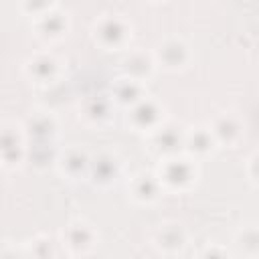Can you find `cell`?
Wrapping results in <instances>:
<instances>
[{"label":"cell","instance_id":"cell-1","mask_svg":"<svg viewBox=\"0 0 259 259\" xmlns=\"http://www.w3.org/2000/svg\"><path fill=\"white\" fill-rule=\"evenodd\" d=\"M198 164L194 158L182 154H174V156H166L162 158L156 176L162 184L164 190H188L196 184L198 180Z\"/></svg>","mask_w":259,"mask_h":259},{"label":"cell","instance_id":"cell-2","mask_svg":"<svg viewBox=\"0 0 259 259\" xmlns=\"http://www.w3.org/2000/svg\"><path fill=\"white\" fill-rule=\"evenodd\" d=\"M93 38L107 51L125 49L132 38V22L117 12L101 14L93 24Z\"/></svg>","mask_w":259,"mask_h":259},{"label":"cell","instance_id":"cell-3","mask_svg":"<svg viewBox=\"0 0 259 259\" xmlns=\"http://www.w3.org/2000/svg\"><path fill=\"white\" fill-rule=\"evenodd\" d=\"M99 233L85 219H73L61 233V245L71 255H85L97 247Z\"/></svg>","mask_w":259,"mask_h":259},{"label":"cell","instance_id":"cell-4","mask_svg":"<svg viewBox=\"0 0 259 259\" xmlns=\"http://www.w3.org/2000/svg\"><path fill=\"white\" fill-rule=\"evenodd\" d=\"M26 136L16 123L0 125V164L6 168H16L26 160Z\"/></svg>","mask_w":259,"mask_h":259},{"label":"cell","instance_id":"cell-5","mask_svg":"<svg viewBox=\"0 0 259 259\" xmlns=\"http://www.w3.org/2000/svg\"><path fill=\"white\" fill-rule=\"evenodd\" d=\"M123 172V162L115 152L109 150H101L97 154H91V162H89V172L87 178L101 188H107L111 184L117 182V178Z\"/></svg>","mask_w":259,"mask_h":259},{"label":"cell","instance_id":"cell-6","mask_svg":"<svg viewBox=\"0 0 259 259\" xmlns=\"http://www.w3.org/2000/svg\"><path fill=\"white\" fill-rule=\"evenodd\" d=\"M63 63L57 55L49 51H38L30 55L24 63V75L30 79V83L36 85H51L61 77Z\"/></svg>","mask_w":259,"mask_h":259},{"label":"cell","instance_id":"cell-7","mask_svg":"<svg viewBox=\"0 0 259 259\" xmlns=\"http://www.w3.org/2000/svg\"><path fill=\"white\" fill-rule=\"evenodd\" d=\"M164 105L160 101H156L154 97H144L138 103H134L132 107H127V123L136 130V132H154L160 123H164Z\"/></svg>","mask_w":259,"mask_h":259},{"label":"cell","instance_id":"cell-8","mask_svg":"<svg viewBox=\"0 0 259 259\" xmlns=\"http://www.w3.org/2000/svg\"><path fill=\"white\" fill-rule=\"evenodd\" d=\"M154 59H156V65L164 67L166 71H180V69L188 67L192 53H190V47L184 38L168 36L154 51Z\"/></svg>","mask_w":259,"mask_h":259},{"label":"cell","instance_id":"cell-9","mask_svg":"<svg viewBox=\"0 0 259 259\" xmlns=\"http://www.w3.org/2000/svg\"><path fill=\"white\" fill-rule=\"evenodd\" d=\"M152 148L162 156H174V154H182L184 152V127L174 123V121H164L160 123L154 132L148 134Z\"/></svg>","mask_w":259,"mask_h":259},{"label":"cell","instance_id":"cell-10","mask_svg":"<svg viewBox=\"0 0 259 259\" xmlns=\"http://www.w3.org/2000/svg\"><path fill=\"white\" fill-rule=\"evenodd\" d=\"M156 59L154 53L136 47V49H127L121 57V73L123 77H130L134 81H140L146 85V81L156 73Z\"/></svg>","mask_w":259,"mask_h":259},{"label":"cell","instance_id":"cell-11","mask_svg":"<svg viewBox=\"0 0 259 259\" xmlns=\"http://www.w3.org/2000/svg\"><path fill=\"white\" fill-rule=\"evenodd\" d=\"M152 243L158 251H162L166 255H174L186 247L188 231L178 221H164V223L156 225V229L152 233Z\"/></svg>","mask_w":259,"mask_h":259},{"label":"cell","instance_id":"cell-12","mask_svg":"<svg viewBox=\"0 0 259 259\" xmlns=\"http://www.w3.org/2000/svg\"><path fill=\"white\" fill-rule=\"evenodd\" d=\"M210 134L217 142V146H237L245 136V123L243 119L233 111H221L214 115V119L208 123Z\"/></svg>","mask_w":259,"mask_h":259},{"label":"cell","instance_id":"cell-13","mask_svg":"<svg viewBox=\"0 0 259 259\" xmlns=\"http://www.w3.org/2000/svg\"><path fill=\"white\" fill-rule=\"evenodd\" d=\"M22 130H24L26 140L30 138L32 144H53L59 123L51 111H34V113H30V117L26 119Z\"/></svg>","mask_w":259,"mask_h":259},{"label":"cell","instance_id":"cell-14","mask_svg":"<svg viewBox=\"0 0 259 259\" xmlns=\"http://www.w3.org/2000/svg\"><path fill=\"white\" fill-rule=\"evenodd\" d=\"M89 162H91V154L85 148H81V146H69L57 158V168L69 180H79V178H87Z\"/></svg>","mask_w":259,"mask_h":259},{"label":"cell","instance_id":"cell-15","mask_svg":"<svg viewBox=\"0 0 259 259\" xmlns=\"http://www.w3.org/2000/svg\"><path fill=\"white\" fill-rule=\"evenodd\" d=\"M67 28H69V18L59 8V4H53L49 10H45L42 14L34 16V30L45 40L61 38L67 32Z\"/></svg>","mask_w":259,"mask_h":259},{"label":"cell","instance_id":"cell-16","mask_svg":"<svg viewBox=\"0 0 259 259\" xmlns=\"http://www.w3.org/2000/svg\"><path fill=\"white\" fill-rule=\"evenodd\" d=\"M130 196L140 204H154L162 198L164 188L156 176V172H138L130 180Z\"/></svg>","mask_w":259,"mask_h":259},{"label":"cell","instance_id":"cell-17","mask_svg":"<svg viewBox=\"0 0 259 259\" xmlns=\"http://www.w3.org/2000/svg\"><path fill=\"white\" fill-rule=\"evenodd\" d=\"M217 142L208 125H192L184 130V154L190 158H204L217 150Z\"/></svg>","mask_w":259,"mask_h":259},{"label":"cell","instance_id":"cell-18","mask_svg":"<svg viewBox=\"0 0 259 259\" xmlns=\"http://www.w3.org/2000/svg\"><path fill=\"white\" fill-rule=\"evenodd\" d=\"M115 103L109 93H95L89 95L81 105V115L91 125H103L111 119Z\"/></svg>","mask_w":259,"mask_h":259},{"label":"cell","instance_id":"cell-19","mask_svg":"<svg viewBox=\"0 0 259 259\" xmlns=\"http://www.w3.org/2000/svg\"><path fill=\"white\" fill-rule=\"evenodd\" d=\"M109 95H111V99H113L115 105L132 107L134 103H138L140 99L146 97V85L140 83V81H134V79L121 75V77L111 85Z\"/></svg>","mask_w":259,"mask_h":259},{"label":"cell","instance_id":"cell-20","mask_svg":"<svg viewBox=\"0 0 259 259\" xmlns=\"http://www.w3.org/2000/svg\"><path fill=\"white\" fill-rule=\"evenodd\" d=\"M235 247L245 259H257L259 253V233L255 223L241 225L239 231L235 233Z\"/></svg>","mask_w":259,"mask_h":259},{"label":"cell","instance_id":"cell-21","mask_svg":"<svg viewBox=\"0 0 259 259\" xmlns=\"http://www.w3.org/2000/svg\"><path fill=\"white\" fill-rule=\"evenodd\" d=\"M26 251L32 259H53L59 253V245L51 235H36L26 243Z\"/></svg>","mask_w":259,"mask_h":259},{"label":"cell","instance_id":"cell-22","mask_svg":"<svg viewBox=\"0 0 259 259\" xmlns=\"http://www.w3.org/2000/svg\"><path fill=\"white\" fill-rule=\"evenodd\" d=\"M196 259H233V255L229 253L227 247L212 243V245H206V247L196 255Z\"/></svg>","mask_w":259,"mask_h":259},{"label":"cell","instance_id":"cell-23","mask_svg":"<svg viewBox=\"0 0 259 259\" xmlns=\"http://www.w3.org/2000/svg\"><path fill=\"white\" fill-rule=\"evenodd\" d=\"M245 174H247V180L251 182V186L255 188L257 186V152L249 154L247 164H245Z\"/></svg>","mask_w":259,"mask_h":259},{"label":"cell","instance_id":"cell-24","mask_svg":"<svg viewBox=\"0 0 259 259\" xmlns=\"http://www.w3.org/2000/svg\"><path fill=\"white\" fill-rule=\"evenodd\" d=\"M2 259H32V257L28 255L26 247H20V249H16V247H10V249H6V251H4Z\"/></svg>","mask_w":259,"mask_h":259},{"label":"cell","instance_id":"cell-25","mask_svg":"<svg viewBox=\"0 0 259 259\" xmlns=\"http://www.w3.org/2000/svg\"><path fill=\"white\" fill-rule=\"evenodd\" d=\"M53 259H75V257H73L71 253H61V251H59V253H57Z\"/></svg>","mask_w":259,"mask_h":259}]
</instances>
